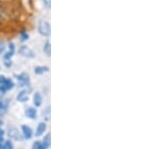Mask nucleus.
Returning a JSON list of instances; mask_svg holds the SVG:
<instances>
[{"label":"nucleus","instance_id":"6ab92c4d","mask_svg":"<svg viewBox=\"0 0 150 149\" xmlns=\"http://www.w3.org/2000/svg\"><path fill=\"white\" fill-rule=\"evenodd\" d=\"M49 112H50V108H47V111H46V119L47 120H49V117H50Z\"/></svg>","mask_w":150,"mask_h":149},{"label":"nucleus","instance_id":"1a4fd4ad","mask_svg":"<svg viewBox=\"0 0 150 149\" xmlns=\"http://www.w3.org/2000/svg\"><path fill=\"white\" fill-rule=\"evenodd\" d=\"M33 100H34L35 106H40V105H41V102H42V98H41V95L39 94V93H35Z\"/></svg>","mask_w":150,"mask_h":149},{"label":"nucleus","instance_id":"4468645a","mask_svg":"<svg viewBox=\"0 0 150 149\" xmlns=\"http://www.w3.org/2000/svg\"><path fill=\"white\" fill-rule=\"evenodd\" d=\"M43 2H44V5L47 7V8H49L50 5H51V0H43Z\"/></svg>","mask_w":150,"mask_h":149},{"label":"nucleus","instance_id":"5701e85b","mask_svg":"<svg viewBox=\"0 0 150 149\" xmlns=\"http://www.w3.org/2000/svg\"><path fill=\"white\" fill-rule=\"evenodd\" d=\"M3 135V131L1 130V129H0V139H1V136Z\"/></svg>","mask_w":150,"mask_h":149},{"label":"nucleus","instance_id":"6e6552de","mask_svg":"<svg viewBox=\"0 0 150 149\" xmlns=\"http://www.w3.org/2000/svg\"><path fill=\"white\" fill-rule=\"evenodd\" d=\"M25 114H26V116L29 117V118H35L36 110L33 109V108H28V109H26Z\"/></svg>","mask_w":150,"mask_h":149},{"label":"nucleus","instance_id":"39448f33","mask_svg":"<svg viewBox=\"0 0 150 149\" xmlns=\"http://www.w3.org/2000/svg\"><path fill=\"white\" fill-rule=\"evenodd\" d=\"M22 131H23V134H24V137L27 138V139L31 138V136H32V130H31L30 127L23 125L22 126Z\"/></svg>","mask_w":150,"mask_h":149},{"label":"nucleus","instance_id":"f3484780","mask_svg":"<svg viewBox=\"0 0 150 149\" xmlns=\"http://www.w3.org/2000/svg\"><path fill=\"white\" fill-rule=\"evenodd\" d=\"M6 80H7V79L5 77H3V76H0V84H1V85H2V84L5 83Z\"/></svg>","mask_w":150,"mask_h":149},{"label":"nucleus","instance_id":"f257e3e1","mask_svg":"<svg viewBox=\"0 0 150 149\" xmlns=\"http://www.w3.org/2000/svg\"><path fill=\"white\" fill-rule=\"evenodd\" d=\"M38 31L41 35L43 36H49L51 33V27L50 24L45 20H40L39 24H38Z\"/></svg>","mask_w":150,"mask_h":149},{"label":"nucleus","instance_id":"9b49d317","mask_svg":"<svg viewBox=\"0 0 150 149\" xmlns=\"http://www.w3.org/2000/svg\"><path fill=\"white\" fill-rule=\"evenodd\" d=\"M43 50H44V52L48 55V56L51 54V45H50V42H46V44L44 45Z\"/></svg>","mask_w":150,"mask_h":149},{"label":"nucleus","instance_id":"9d476101","mask_svg":"<svg viewBox=\"0 0 150 149\" xmlns=\"http://www.w3.org/2000/svg\"><path fill=\"white\" fill-rule=\"evenodd\" d=\"M48 67H44V66H37L35 67V73L36 74H42L44 73V72H48Z\"/></svg>","mask_w":150,"mask_h":149},{"label":"nucleus","instance_id":"412c9836","mask_svg":"<svg viewBox=\"0 0 150 149\" xmlns=\"http://www.w3.org/2000/svg\"><path fill=\"white\" fill-rule=\"evenodd\" d=\"M0 149H6V148H5V145H4V144H1V143H0Z\"/></svg>","mask_w":150,"mask_h":149},{"label":"nucleus","instance_id":"f03ea898","mask_svg":"<svg viewBox=\"0 0 150 149\" xmlns=\"http://www.w3.org/2000/svg\"><path fill=\"white\" fill-rule=\"evenodd\" d=\"M8 135H9V137H11L12 139H14V140H18V141L21 140L20 133H19V131L15 127H11V126L8 127Z\"/></svg>","mask_w":150,"mask_h":149},{"label":"nucleus","instance_id":"b1692460","mask_svg":"<svg viewBox=\"0 0 150 149\" xmlns=\"http://www.w3.org/2000/svg\"><path fill=\"white\" fill-rule=\"evenodd\" d=\"M0 28H1V23H0Z\"/></svg>","mask_w":150,"mask_h":149},{"label":"nucleus","instance_id":"f8f14e48","mask_svg":"<svg viewBox=\"0 0 150 149\" xmlns=\"http://www.w3.org/2000/svg\"><path fill=\"white\" fill-rule=\"evenodd\" d=\"M45 144V145L47 146V147H49L50 146V134H47L46 136H45L44 138V142H43Z\"/></svg>","mask_w":150,"mask_h":149},{"label":"nucleus","instance_id":"0eeeda50","mask_svg":"<svg viewBox=\"0 0 150 149\" xmlns=\"http://www.w3.org/2000/svg\"><path fill=\"white\" fill-rule=\"evenodd\" d=\"M45 129H46V125H45V123H40L37 127V130H36V136L42 135V133H44Z\"/></svg>","mask_w":150,"mask_h":149},{"label":"nucleus","instance_id":"423d86ee","mask_svg":"<svg viewBox=\"0 0 150 149\" xmlns=\"http://www.w3.org/2000/svg\"><path fill=\"white\" fill-rule=\"evenodd\" d=\"M28 99V93L26 91H21L20 93L17 95V100L21 102H25Z\"/></svg>","mask_w":150,"mask_h":149},{"label":"nucleus","instance_id":"4be33fe9","mask_svg":"<svg viewBox=\"0 0 150 149\" xmlns=\"http://www.w3.org/2000/svg\"><path fill=\"white\" fill-rule=\"evenodd\" d=\"M10 64H11L10 60H7V61H6V65H7V66H9V65H10Z\"/></svg>","mask_w":150,"mask_h":149},{"label":"nucleus","instance_id":"aec40b11","mask_svg":"<svg viewBox=\"0 0 150 149\" xmlns=\"http://www.w3.org/2000/svg\"><path fill=\"white\" fill-rule=\"evenodd\" d=\"M3 49H4V45H3V43L0 42V53H1V52L3 51Z\"/></svg>","mask_w":150,"mask_h":149},{"label":"nucleus","instance_id":"7ed1b4c3","mask_svg":"<svg viewBox=\"0 0 150 149\" xmlns=\"http://www.w3.org/2000/svg\"><path fill=\"white\" fill-rule=\"evenodd\" d=\"M19 52H20L21 55H23V56H25V57H29V58H32V57H34V52H33L29 47L25 46V45L20 47Z\"/></svg>","mask_w":150,"mask_h":149},{"label":"nucleus","instance_id":"ddd939ff","mask_svg":"<svg viewBox=\"0 0 150 149\" xmlns=\"http://www.w3.org/2000/svg\"><path fill=\"white\" fill-rule=\"evenodd\" d=\"M4 145H5L6 149H13V144H12L10 141H6Z\"/></svg>","mask_w":150,"mask_h":149},{"label":"nucleus","instance_id":"a211bd4d","mask_svg":"<svg viewBox=\"0 0 150 149\" xmlns=\"http://www.w3.org/2000/svg\"><path fill=\"white\" fill-rule=\"evenodd\" d=\"M9 51L14 52V45L12 44V43H10V44H9Z\"/></svg>","mask_w":150,"mask_h":149},{"label":"nucleus","instance_id":"2eb2a0df","mask_svg":"<svg viewBox=\"0 0 150 149\" xmlns=\"http://www.w3.org/2000/svg\"><path fill=\"white\" fill-rule=\"evenodd\" d=\"M28 39V34H26V33H22V35H21V40L24 41V40H27Z\"/></svg>","mask_w":150,"mask_h":149},{"label":"nucleus","instance_id":"20e7f679","mask_svg":"<svg viewBox=\"0 0 150 149\" xmlns=\"http://www.w3.org/2000/svg\"><path fill=\"white\" fill-rule=\"evenodd\" d=\"M17 78H18V80H19V83L21 84V86H25V85H27V84L29 83V77H28L27 75H26L25 73L19 75Z\"/></svg>","mask_w":150,"mask_h":149},{"label":"nucleus","instance_id":"dca6fc26","mask_svg":"<svg viewBox=\"0 0 150 149\" xmlns=\"http://www.w3.org/2000/svg\"><path fill=\"white\" fill-rule=\"evenodd\" d=\"M48 147L46 145H45L44 143H40L39 144V146H38V149H47Z\"/></svg>","mask_w":150,"mask_h":149}]
</instances>
